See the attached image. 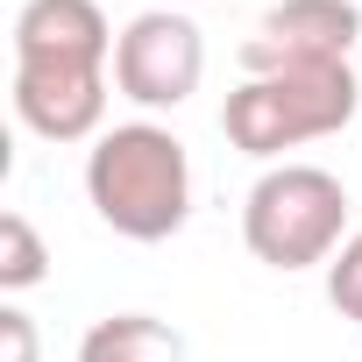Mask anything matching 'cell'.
I'll use <instances>...</instances> for the list:
<instances>
[{
    "instance_id": "6da1fadb",
    "label": "cell",
    "mask_w": 362,
    "mask_h": 362,
    "mask_svg": "<svg viewBox=\"0 0 362 362\" xmlns=\"http://www.w3.org/2000/svg\"><path fill=\"white\" fill-rule=\"evenodd\" d=\"M86 199L128 242H170L192 214V163L185 142L156 121H121L86 156Z\"/></svg>"
},
{
    "instance_id": "7a4b0ae2",
    "label": "cell",
    "mask_w": 362,
    "mask_h": 362,
    "mask_svg": "<svg viewBox=\"0 0 362 362\" xmlns=\"http://www.w3.org/2000/svg\"><path fill=\"white\" fill-rule=\"evenodd\" d=\"M348 121H355V71L348 64L263 71V78H242L221 107V128L242 156H284L298 142L341 135Z\"/></svg>"
},
{
    "instance_id": "3957f363",
    "label": "cell",
    "mask_w": 362,
    "mask_h": 362,
    "mask_svg": "<svg viewBox=\"0 0 362 362\" xmlns=\"http://www.w3.org/2000/svg\"><path fill=\"white\" fill-rule=\"evenodd\" d=\"M341 228H348V192H341V177L320 170V163H277L242 199V242L270 270L334 263Z\"/></svg>"
},
{
    "instance_id": "277c9868",
    "label": "cell",
    "mask_w": 362,
    "mask_h": 362,
    "mask_svg": "<svg viewBox=\"0 0 362 362\" xmlns=\"http://www.w3.org/2000/svg\"><path fill=\"white\" fill-rule=\"evenodd\" d=\"M206 78V43L192 29V15L177 8H149L121 29L114 43V86L135 107H185Z\"/></svg>"
},
{
    "instance_id": "5b68a950",
    "label": "cell",
    "mask_w": 362,
    "mask_h": 362,
    "mask_svg": "<svg viewBox=\"0 0 362 362\" xmlns=\"http://www.w3.org/2000/svg\"><path fill=\"white\" fill-rule=\"evenodd\" d=\"M362 36L355 0H277V8L256 22V36L242 43V71H305V64H348Z\"/></svg>"
},
{
    "instance_id": "8992f818",
    "label": "cell",
    "mask_w": 362,
    "mask_h": 362,
    "mask_svg": "<svg viewBox=\"0 0 362 362\" xmlns=\"http://www.w3.org/2000/svg\"><path fill=\"white\" fill-rule=\"evenodd\" d=\"M15 121L43 142H100L107 64H15Z\"/></svg>"
},
{
    "instance_id": "52a82bcc",
    "label": "cell",
    "mask_w": 362,
    "mask_h": 362,
    "mask_svg": "<svg viewBox=\"0 0 362 362\" xmlns=\"http://www.w3.org/2000/svg\"><path fill=\"white\" fill-rule=\"evenodd\" d=\"M114 43L93 0H22L15 15V64H107Z\"/></svg>"
},
{
    "instance_id": "ba28073f",
    "label": "cell",
    "mask_w": 362,
    "mask_h": 362,
    "mask_svg": "<svg viewBox=\"0 0 362 362\" xmlns=\"http://www.w3.org/2000/svg\"><path fill=\"white\" fill-rule=\"evenodd\" d=\"M78 362H185V341L149 313H107L86 327Z\"/></svg>"
},
{
    "instance_id": "9c48e42d",
    "label": "cell",
    "mask_w": 362,
    "mask_h": 362,
    "mask_svg": "<svg viewBox=\"0 0 362 362\" xmlns=\"http://www.w3.org/2000/svg\"><path fill=\"white\" fill-rule=\"evenodd\" d=\"M50 277V249L29 228V214H0V291H29Z\"/></svg>"
},
{
    "instance_id": "30bf717a",
    "label": "cell",
    "mask_w": 362,
    "mask_h": 362,
    "mask_svg": "<svg viewBox=\"0 0 362 362\" xmlns=\"http://www.w3.org/2000/svg\"><path fill=\"white\" fill-rule=\"evenodd\" d=\"M327 298H334L341 320L362 327V235H348V242L334 249V263H327Z\"/></svg>"
},
{
    "instance_id": "8fae6325",
    "label": "cell",
    "mask_w": 362,
    "mask_h": 362,
    "mask_svg": "<svg viewBox=\"0 0 362 362\" xmlns=\"http://www.w3.org/2000/svg\"><path fill=\"white\" fill-rule=\"evenodd\" d=\"M0 362H36V327L22 305H0Z\"/></svg>"
}]
</instances>
